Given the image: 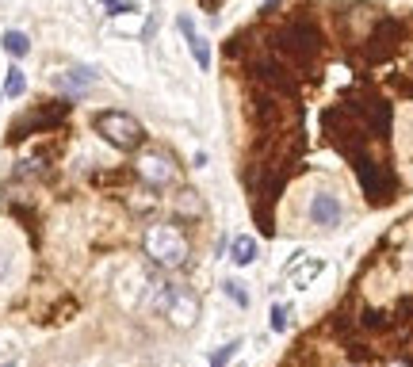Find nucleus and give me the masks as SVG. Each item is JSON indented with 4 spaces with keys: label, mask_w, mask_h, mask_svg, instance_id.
I'll list each match as a JSON object with an SVG mask.
<instances>
[{
    "label": "nucleus",
    "mask_w": 413,
    "mask_h": 367,
    "mask_svg": "<svg viewBox=\"0 0 413 367\" xmlns=\"http://www.w3.org/2000/svg\"><path fill=\"white\" fill-rule=\"evenodd\" d=\"M142 245H146L149 261H157L161 268H180V264L188 261V237H184L173 222L149 226L146 237H142Z\"/></svg>",
    "instance_id": "1"
},
{
    "label": "nucleus",
    "mask_w": 413,
    "mask_h": 367,
    "mask_svg": "<svg viewBox=\"0 0 413 367\" xmlns=\"http://www.w3.org/2000/svg\"><path fill=\"white\" fill-rule=\"evenodd\" d=\"M272 42H276V50H280L283 57L306 66V62H314L318 50H322V31L310 27V23H283L280 31L272 35Z\"/></svg>",
    "instance_id": "2"
},
{
    "label": "nucleus",
    "mask_w": 413,
    "mask_h": 367,
    "mask_svg": "<svg viewBox=\"0 0 413 367\" xmlns=\"http://www.w3.org/2000/svg\"><path fill=\"white\" fill-rule=\"evenodd\" d=\"M96 134L104 142H111L115 149H138L146 131H142V122L126 111H99L96 115Z\"/></svg>",
    "instance_id": "3"
},
{
    "label": "nucleus",
    "mask_w": 413,
    "mask_h": 367,
    "mask_svg": "<svg viewBox=\"0 0 413 367\" xmlns=\"http://www.w3.org/2000/svg\"><path fill=\"white\" fill-rule=\"evenodd\" d=\"M134 169H138V176L146 180L149 188H173L176 180H180L176 161L169 153H161V149H146V153H138Z\"/></svg>",
    "instance_id": "4"
},
{
    "label": "nucleus",
    "mask_w": 413,
    "mask_h": 367,
    "mask_svg": "<svg viewBox=\"0 0 413 367\" xmlns=\"http://www.w3.org/2000/svg\"><path fill=\"white\" fill-rule=\"evenodd\" d=\"M253 77L260 84H265V92H283V96H291L295 92V77L283 69V62H272V57H253Z\"/></svg>",
    "instance_id": "5"
},
{
    "label": "nucleus",
    "mask_w": 413,
    "mask_h": 367,
    "mask_svg": "<svg viewBox=\"0 0 413 367\" xmlns=\"http://www.w3.org/2000/svg\"><path fill=\"white\" fill-rule=\"evenodd\" d=\"M310 222H314L318 229H337L340 222H345L340 199L333 196V191H314V199H310Z\"/></svg>",
    "instance_id": "6"
},
{
    "label": "nucleus",
    "mask_w": 413,
    "mask_h": 367,
    "mask_svg": "<svg viewBox=\"0 0 413 367\" xmlns=\"http://www.w3.org/2000/svg\"><path fill=\"white\" fill-rule=\"evenodd\" d=\"M165 314L173 318V326L180 329H191L199 318V302L191 291H184V287H169V302H165Z\"/></svg>",
    "instance_id": "7"
},
{
    "label": "nucleus",
    "mask_w": 413,
    "mask_h": 367,
    "mask_svg": "<svg viewBox=\"0 0 413 367\" xmlns=\"http://www.w3.org/2000/svg\"><path fill=\"white\" fill-rule=\"evenodd\" d=\"M176 27H180L184 42L191 46V57H195V66H199V69H211V46H206V39L195 31L191 16H176Z\"/></svg>",
    "instance_id": "8"
},
{
    "label": "nucleus",
    "mask_w": 413,
    "mask_h": 367,
    "mask_svg": "<svg viewBox=\"0 0 413 367\" xmlns=\"http://www.w3.org/2000/svg\"><path fill=\"white\" fill-rule=\"evenodd\" d=\"M398 35H402V27H398V23H379V27L372 31V39H367V57H372V62L387 57L390 50H394Z\"/></svg>",
    "instance_id": "9"
},
{
    "label": "nucleus",
    "mask_w": 413,
    "mask_h": 367,
    "mask_svg": "<svg viewBox=\"0 0 413 367\" xmlns=\"http://www.w3.org/2000/svg\"><path fill=\"white\" fill-rule=\"evenodd\" d=\"M92 81H96V69H88V66H73L66 77H61V88H66L69 96H81V92L88 88Z\"/></svg>",
    "instance_id": "10"
},
{
    "label": "nucleus",
    "mask_w": 413,
    "mask_h": 367,
    "mask_svg": "<svg viewBox=\"0 0 413 367\" xmlns=\"http://www.w3.org/2000/svg\"><path fill=\"white\" fill-rule=\"evenodd\" d=\"M0 46H4V54H12V57H23L27 50H31V39H27L23 31H4Z\"/></svg>",
    "instance_id": "11"
},
{
    "label": "nucleus",
    "mask_w": 413,
    "mask_h": 367,
    "mask_svg": "<svg viewBox=\"0 0 413 367\" xmlns=\"http://www.w3.org/2000/svg\"><path fill=\"white\" fill-rule=\"evenodd\" d=\"M230 256H233V264H241V268H245V264H253L256 261V241H253V237H238V241H233V249H230Z\"/></svg>",
    "instance_id": "12"
},
{
    "label": "nucleus",
    "mask_w": 413,
    "mask_h": 367,
    "mask_svg": "<svg viewBox=\"0 0 413 367\" xmlns=\"http://www.w3.org/2000/svg\"><path fill=\"white\" fill-rule=\"evenodd\" d=\"M4 92H8V96H23V92H27V77L19 73L16 66H12L8 77H4Z\"/></svg>",
    "instance_id": "13"
},
{
    "label": "nucleus",
    "mask_w": 413,
    "mask_h": 367,
    "mask_svg": "<svg viewBox=\"0 0 413 367\" xmlns=\"http://www.w3.org/2000/svg\"><path fill=\"white\" fill-rule=\"evenodd\" d=\"M180 211H184V218H199L203 207H199V199L191 196V191H184V196H180Z\"/></svg>",
    "instance_id": "14"
},
{
    "label": "nucleus",
    "mask_w": 413,
    "mask_h": 367,
    "mask_svg": "<svg viewBox=\"0 0 413 367\" xmlns=\"http://www.w3.org/2000/svg\"><path fill=\"white\" fill-rule=\"evenodd\" d=\"M222 291L230 294V299L238 302V306H249V291H245V287H241V283H233V279H226V283H222Z\"/></svg>",
    "instance_id": "15"
},
{
    "label": "nucleus",
    "mask_w": 413,
    "mask_h": 367,
    "mask_svg": "<svg viewBox=\"0 0 413 367\" xmlns=\"http://www.w3.org/2000/svg\"><path fill=\"white\" fill-rule=\"evenodd\" d=\"M241 348V341H233V344H226V348H218L215 356H211V367H226V359H233V352Z\"/></svg>",
    "instance_id": "16"
},
{
    "label": "nucleus",
    "mask_w": 413,
    "mask_h": 367,
    "mask_svg": "<svg viewBox=\"0 0 413 367\" xmlns=\"http://www.w3.org/2000/svg\"><path fill=\"white\" fill-rule=\"evenodd\" d=\"M272 329H276V333H280V329H287V306H283V302L272 310Z\"/></svg>",
    "instance_id": "17"
},
{
    "label": "nucleus",
    "mask_w": 413,
    "mask_h": 367,
    "mask_svg": "<svg viewBox=\"0 0 413 367\" xmlns=\"http://www.w3.org/2000/svg\"><path fill=\"white\" fill-rule=\"evenodd\" d=\"M108 12H131V0H99Z\"/></svg>",
    "instance_id": "18"
},
{
    "label": "nucleus",
    "mask_w": 413,
    "mask_h": 367,
    "mask_svg": "<svg viewBox=\"0 0 413 367\" xmlns=\"http://www.w3.org/2000/svg\"><path fill=\"white\" fill-rule=\"evenodd\" d=\"M8 264H12V253H8V245H0V279L8 276Z\"/></svg>",
    "instance_id": "19"
},
{
    "label": "nucleus",
    "mask_w": 413,
    "mask_h": 367,
    "mask_svg": "<svg viewBox=\"0 0 413 367\" xmlns=\"http://www.w3.org/2000/svg\"><path fill=\"white\" fill-rule=\"evenodd\" d=\"M218 4H222V0H206V8H211V12H215V8H218Z\"/></svg>",
    "instance_id": "20"
},
{
    "label": "nucleus",
    "mask_w": 413,
    "mask_h": 367,
    "mask_svg": "<svg viewBox=\"0 0 413 367\" xmlns=\"http://www.w3.org/2000/svg\"><path fill=\"white\" fill-rule=\"evenodd\" d=\"M0 96H4V92H0Z\"/></svg>",
    "instance_id": "21"
},
{
    "label": "nucleus",
    "mask_w": 413,
    "mask_h": 367,
    "mask_svg": "<svg viewBox=\"0 0 413 367\" xmlns=\"http://www.w3.org/2000/svg\"><path fill=\"white\" fill-rule=\"evenodd\" d=\"M8 367H12V364H8Z\"/></svg>",
    "instance_id": "22"
}]
</instances>
